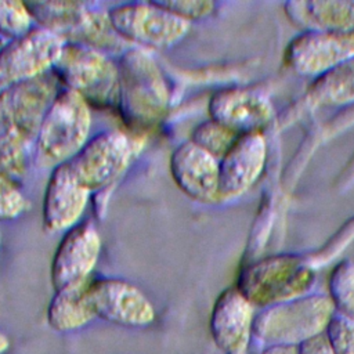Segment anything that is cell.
<instances>
[{
	"label": "cell",
	"mask_w": 354,
	"mask_h": 354,
	"mask_svg": "<svg viewBox=\"0 0 354 354\" xmlns=\"http://www.w3.org/2000/svg\"><path fill=\"white\" fill-rule=\"evenodd\" d=\"M29 207L30 202L19 188L18 181L0 170V221L15 220Z\"/></svg>",
	"instance_id": "d4e9b609"
},
{
	"label": "cell",
	"mask_w": 354,
	"mask_h": 354,
	"mask_svg": "<svg viewBox=\"0 0 354 354\" xmlns=\"http://www.w3.org/2000/svg\"><path fill=\"white\" fill-rule=\"evenodd\" d=\"M0 47H1V44H0Z\"/></svg>",
	"instance_id": "836d02e7"
},
{
	"label": "cell",
	"mask_w": 354,
	"mask_h": 354,
	"mask_svg": "<svg viewBox=\"0 0 354 354\" xmlns=\"http://www.w3.org/2000/svg\"><path fill=\"white\" fill-rule=\"evenodd\" d=\"M33 22L26 3L0 0V37L17 39L29 32Z\"/></svg>",
	"instance_id": "cb8c5ba5"
},
{
	"label": "cell",
	"mask_w": 354,
	"mask_h": 354,
	"mask_svg": "<svg viewBox=\"0 0 354 354\" xmlns=\"http://www.w3.org/2000/svg\"><path fill=\"white\" fill-rule=\"evenodd\" d=\"M176 185L192 201L209 203L218 201V159L192 141L178 144L169 160Z\"/></svg>",
	"instance_id": "e0dca14e"
},
{
	"label": "cell",
	"mask_w": 354,
	"mask_h": 354,
	"mask_svg": "<svg viewBox=\"0 0 354 354\" xmlns=\"http://www.w3.org/2000/svg\"><path fill=\"white\" fill-rule=\"evenodd\" d=\"M354 239V217L347 220L340 230L315 253L307 254L308 261L317 270V267H322L339 256Z\"/></svg>",
	"instance_id": "484cf974"
},
{
	"label": "cell",
	"mask_w": 354,
	"mask_h": 354,
	"mask_svg": "<svg viewBox=\"0 0 354 354\" xmlns=\"http://www.w3.org/2000/svg\"><path fill=\"white\" fill-rule=\"evenodd\" d=\"M335 314L329 295L310 293L261 308L254 315L252 339L263 347L300 346L325 333Z\"/></svg>",
	"instance_id": "5b68a950"
},
{
	"label": "cell",
	"mask_w": 354,
	"mask_h": 354,
	"mask_svg": "<svg viewBox=\"0 0 354 354\" xmlns=\"http://www.w3.org/2000/svg\"><path fill=\"white\" fill-rule=\"evenodd\" d=\"M353 36H354V30H353Z\"/></svg>",
	"instance_id": "d6a6232c"
},
{
	"label": "cell",
	"mask_w": 354,
	"mask_h": 354,
	"mask_svg": "<svg viewBox=\"0 0 354 354\" xmlns=\"http://www.w3.org/2000/svg\"><path fill=\"white\" fill-rule=\"evenodd\" d=\"M0 248H1V227H0Z\"/></svg>",
	"instance_id": "1f68e13d"
},
{
	"label": "cell",
	"mask_w": 354,
	"mask_h": 354,
	"mask_svg": "<svg viewBox=\"0 0 354 354\" xmlns=\"http://www.w3.org/2000/svg\"><path fill=\"white\" fill-rule=\"evenodd\" d=\"M91 106L75 91L61 87L36 137L33 163L41 169L71 162L90 138Z\"/></svg>",
	"instance_id": "277c9868"
},
{
	"label": "cell",
	"mask_w": 354,
	"mask_h": 354,
	"mask_svg": "<svg viewBox=\"0 0 354 354\" xmlns=\"http://www.w3.org/2000/svg\"><path fill=\"white\" fill-rule=\"evenodd\" d=\"M115 32L127 43L144 50H163L177 44L191 24L169 12L156 1H133L109 7Z\"/></svg>",
	"instance_id": "52a82bcc"
},
{
	"label": "cell",
	"mask_w": 354,
	"mask_h": 354,
	"mask_svg": "<svg viewBox=\"0 0 354 354\" xmlns=\"http://www.w3.org/2000/svg\"><path fill=\"white\" fill-rule=\"evenodd\" d=\"M254 307L235 288H225L214 300L209 329L223 354H245L252 339Z\"/></svg>",
	"instance_id": "2e32d148"
},
{
	"label": "cell",
	"mask_w": 354,
	"mask_h": 354,
	"mask_svg": "<svg viewBox=\"0 0 354 354\" xmlns=\"http://www.w3.org/2000/svg\"><path fill=\"white\" fill-rule=\"evenodd\" d=\"M26 7L37 26L71 41L83 24L88 6L80 1H29Z\"/></svg>",
	"instance_id": "ffe728a7"
},
{
	"label": "cell",
	"mask_w": 354,
	"mask_h": 354,
	"mask_svg": "<svg viewBox=\"0 0 354 354\" xmlns=\"http://www.w3.org/2000/svg\"><path fill=\"white\" fill-rule=\"evenodd\" d=\"M138 140L123 130H105L90 137L68 162L79 181L91 192L109 188L137 153Z\"/></svg>",
	"instance_id": "ba28073f"
},
{
	"label": "cell",
	"mask_w": 354,
	"mask_h": 354,
	"mask_svg": "<svg viewBox=\"0 0 354 354\" xmlns=\"http://www.w3.org/2000/svg\"><path fill=\"white\" fill-rule=\"evenodd\" d=\"M59 88L48 72L0 90V170L17 181L33 163L40 124Z\"/></svg>",
	"instance_id": "6da1fadb"
},
{
	"label": "cell",
	"mask_w": 354,
	"mask_h": 354,
	"mask_svg": "<svg viewBox=\"0 0 354 354\" xmlns=\"http://www.w3.org/2000/svg\"><path fill=\"white\" fill-rule=\"evenodd\" d=\"M65 40L41 26L8 40L0 47V90L53 71Z\"/></svg>",
	"instance_id": "9c48e42d"
},
{
	"label": "cell",
	"mask_w": 354,
	"mask_h": 354,
	"mask_svg": "<svg viewBox=\"0 0 354 354\" xmlns=\"http://www.w3.org/2000/svg\"><path fill=\"white\" fill-rule=\"evenodd\" d=\"M118 109L133 130H148L165 118L170 90L155 58L148 50L129 47L118 59Z\"/></svg>",
	"instance_id": "7a4b0ae2"
},
{
	"label": "cell",
	"mask_w": 354,
	"mask_h": 354,
	"mask_svg": "<svg viewBox=\"0 0 354 354\" xmlns=\"http://www.w3.org/2000/svg\"><path fill=\"white\" fill-rule=\"evenodd\" d=\"M354 57L353 33L300 32L285 48V64L299 76L318 77Z\"/></svg>",
	"instance_id": "7c38bea8"
},
{
	"label": "cell",
	"mask_w": 354,
	"mask_h": 354,
	"mask_svg": "<svg viewBox=\"0 0 354 354\" xmlns=\"http://www.w3.org/2000/svg\"><path fill=\"white\" fill-rule=\"evenodd\" d=\"M87 295L97 318L124 328H145L156 318L151 299L133 282L118 277L91 278Z\"/></svg>",
	"instance_id": "30bf717a"
},
{
	"label": "cell",
	"mask_w": 354,
	"mask_h": 354,
	"mask_svg": "<svg viewBox=\"0 0 354 354\" xmlns=\"http://www.w3.org/2000/svg\"><path fill=\"white\" fill-rule=\"evenodd\" d=\"M283 12L301 32L353 33L354 1L295 0L283 4Z\"/></svg>",
	"instance_id": "ac0fdd59"
},
{
	"label": "cell",
	"mask_w": 354,
	"mask_h": 354,
	"mask_svg": "<svg viewBox=\"0 0 354 354\" xmlns=\"http://www.w3.org/2000/svg\"><path fill=\"white\" fill-rule=\"evenodd\" d=\"M88 282L90 279L54 292L46 311L47 324L53 330L59 333L76 332L97 318L87 295Z\"/></svg>",
	"instance_id": "d6986e66"
},
{
	"label": "cell",
	"mask_w": 354,
	"mask_h": 354,
	"mask_svg": "<svg viewBox=\"0 0 354 354\" xmlns=\"http://www.w3.org/2000/svg\"><path fill=\"white\" fill-rule=\"evenodd\" d=\"M91 194L75 176L69 163L54 167L43 196V230L48 234H58L79 224Z\"/></svg>",
	"instance_id": "4fadbf2b"
},
{
	"label": "cell",
	"mask_w": 354,
	"mask_h": 354,
	"mask_svg": "<svg viewBox=\"0 0 354 354\" xmlns=\"http://www.w3.org/2000/svg\"><path fill=\"white\" fill-rule=\"evenodd\" d=\"M11 347V339L6 330L0 328V354H6Z\"/></svg>",
	"instance_id": "4dcf8cb0"
},
{
	"label": "cell",
	"mask_w": 354,
	"mask_h": 354,
	"mask_svg": "<svg viewBox=\"0 0 354 354\" xmlns=\"http://www.w3.org/2000/svg\"><path fill=\"white\" fill-rule=\"evenodd\" d=\"M156 3L169 12L189 24L207 18L216 8V4L209 0H167Z\"/></svg>",
	"instance_id": "83f0119b"
},
{
	"label": "cell",
	"mask_w": 354,
	"mask_h": 354,
	"mask_svg": "<svg viewBox=\"0 0 354 354\" xmlns=\"http://www.w3.org/2000/svg\"><path fill=\"white\" fill-rule=\"evenodd\" d=\"M308 100L321 106H346L354 102V57L313 79Z\"/></svg>",
	"instance_id": "44dd1931"
},
{
	"label": "cell",
	"mask_w": 354,
	"mask_h": 354,
	"mask_svg": "<svg viewBox=\"0 0 354 354\" xmlns=\"http://www.w3.org/2000/svg\"><path fill=\"white\" fill-rule=\"evenodd\" d=\"M329 297L335 311L354 321V261L350 259L340 260L330 271Z\"/></svg>",
	"instance_id": "7402d4cb"
},
{
	"label": "cell",
	"mask_w": 354,
	"mask_h": 354,
	"mask_svg": "<svg viewBox=\"0 0 354 354\" xmlns=\"http://www.w3.org/2000/svg\"><path fill=\"white\" fill-rule=\"evenodd\" d=\"M260 354H297L296 346H270L264 347Z\"/></svg>",
	"instance_id": "f546056e"
},
{
	"label": "cell",
	"mask_w": 354,
	"mask_h": 354,
	"mask_svg": "<svg viewBox=\"0 0 354 354\" xmlns=\"http://www.w3.org/2000/svg\"><path fill=\"white\" fill-rule=\"evenodd\" d=\"M325 335L335 354H354V321L336 313L328 324Z\"/></svg>",
	"instance_id": "4316f807"
},
{
	"label": "cell",
	"mask_w": 354,
	"mask_h": 354,
	"mask_svg": "<svg viewBox=\"0 0 354 354\" xmlns=\"http://www.w3.org/2000/svg\"><path fill=\"white\" fill-rule=\"evenodd\" d=\"M239 136L221 123L207 119L194 127L189 141L220 160Z\"/></svg>",
	"instance_id": "603a6c76"
},
{
	"label": "cell",
	"mask_w": 354,
	"mask_h": 354,
	"mask_svg": "<svg viewBox=\"0 0 354 354\" xmlns=\"http://www.w3.org/2000/svg\"><path fill=\"white\" fill-rule=\"evenodd\" d=\"M297 354H335L325 333L308 339L297 346Z\"/></svg>",
	"instance_id": "f1b7e54d"
},
{
	"label": "cell",
	"mask_w": 354,
	"mask_h": 354,
	"mask_svg": "<svg viewBox=\"0 0 354 354\" xmlns=\"http://www.w3.org/2000/svg\"><path fill=\"white\" fill-rule=\"evenodd\" d=\"M101 248L100 231L91 220L80 221L64 232L50 266L54 292L91 279Z\"/></svg>",
	"instance_id": "8fae6325"
},
{
	"label": "cell",
	"mask_w": 354,
	"mask_h": 354,
	"mask_svg": "<svg viewBox=\"0 0 354 354\" xmlns=\"http://www.w3.org/2000/svg\"><path fill=\"white\" fill-rule=\"evenodd\" d=\"M317 271L307 256L270 254L243 263L235 288L256 308H266L310 295Z\"/></svg>",
	"instance_id": "3957f363"
},
{
	"label": "cell",
	"mask_w": 354,
	"mask_h": 354,
	"mask_svg": "<svg viewBox=\"0 0 354 354\" xmlns=\"http://www.w3.org/2000/svg\"><path fill=\"white\" fill-rule=\"evenodd\" d=\"M267 162L263 131L241 134L218 160V198L234 199L249 191L261 176Z\"/></svg>",
	"instance_id": "9a60e30c"
},
{
	"label": "cell",
	"mask_w": 354,
	"mask_h": 354,
	"mask_svg": "<svg viewBox=\"0 0 354 354\" xmlns=\"http://www.w3.org/2000/svg\"><path fill=\"white\" fill-rule=\"evenodd\" d=\"M53 73L62 87L79 94L91 108L118 106L119 69L108 54L65 43Z\"/></svg>",
	"instance_id": "8992f818"
},
{
	"label": "cell",
	"mask_w": 354,
	"mask_h": 354,
	"mask_svg": "<svg viewBox=\"0 0 354 354\" xmlns=\"http://www.w3.org/2000/svg\"><path fill=\"white\" fill-rule=\"evenodd\" d=\"M210 119L236 134L263 131L274 111L270 100L256 88L230 86L218 88L207 102Z\"/></svg>",
	"instance_id": "5bb4252c"
}]
</instances>
